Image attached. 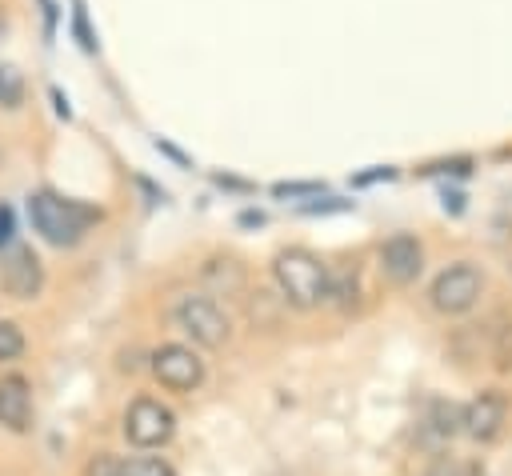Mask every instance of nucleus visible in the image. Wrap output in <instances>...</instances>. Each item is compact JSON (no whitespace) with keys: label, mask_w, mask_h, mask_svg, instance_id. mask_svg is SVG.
<instances>
[{"label":"nucleus","mask_w":512,"mask_h":476,"mask_svg":"<svg viewBox=\"0 0 512 476\" xmlns=\"http://www.w3.org/2000/svg\"><path fill=\"white\" fill-rule=\"evenodd\" d=\"M28 216H32V228L40 232V240H48L52 248H72L100 220V208L80 204V200H64L56 192H32Z\"/></svg>","instance_id":"obj_1"},{"label":"nucleus","mask_w":512,"mask_h":476,"mask_svg":"<svg viewBox=\"0 0 512 476\" xmlns=\"http://www.w3.org/2000/svg\"><path fill=\"white\" fill-rule=\"evenodd\" d=\"M272 276H276V288L284 292V300L292 308H316L332 292L328 264H320V256H312L308 248H284V252H276Z\"/></svg>","instance_id":"obj_2"},{"label":"nucleus","mask_w":512,"mask_h":476,"mask_svg":"<svg viewBox=\"0 0 512 476\" xmlns=\"http://www.w3.org/2000/svg\"><path fill=\"white\" fill-rule=\"evenodd\" d=\"M172 432H176V416L160 400L136 396L128 404V412H124V436H128V444H136V448H160V444L172 440Z\"/></svg>","instance_id":"obj_3"},{"label":"nucleus","mask_w":512,"mask_h":476,"mask_svg":"<svg viewBox=\"0 0 512 476\" xmlns=\"http://www.w3.org/2000/svg\"><path fill=\"white\" fill-rule=\"evenodd\" d=\"M480 288H484V276H480V268H472V264H452V268H444L436 280H432V308L436 312H444V316H460V312H468L476 300H480Z\"/></svg>","instance_id":"obj_4"},{"label":"nucleus","mask_w":512,"mask_h":476,"mask_svg":"<svg viewBox=\"0 0 512 476\" xmlns=\"http://www.w3.org/2000/svg\"><path fill=\"white\" fill-rule=\"evenodd\" d=\"M172 316H176V324H180L196 344H204V348H220V344L228 340V316H224L220 304L208 300V296H180L176 308H172Z\"/></svg>","instance_id":"obj_5"},{"label":"nucleus","mask_w":512,"mask_h":476,"mask_svg":"<svg viewBox=\"0 0 512 476\" xmlns=\"http://www.w3.org/2000/svg\"><path fill=\"white\" fill-rule=\"evenodd\" d=\"M0 288L12 300H36L44 288V264L28 244H8L0 252Z\"/></svg>","instance_id":"obj_6"},{"label":"nucleus","mask_w":512,"mask_h":476,"mask_svg":"<svg viewBox=\"0 0 512 476\" xmlns=\"http://www.w3.org/2000/svg\"><path fill=\"white\" fill-rule=\"evenodd\" d=\"M152 372L168 392H192L204 380V360L184 344H160L152 352Z\"/></svg>","instance_id":"obj_7"},{"label":"nucleus","mask_w":512,"mask_h":476,"mask_svg":"<svg viewBox=\"0 0 512 476\" xmlns=\"http://www.w3.org/2000/svg\"><path fill=\"white\" fill-rule=\"evenodd\" d=\"M464 436H472L476 444H492L504 424H508V396L500 388H484L464 404Z\"/></svg>","instance_id":"obj_8"},{"label":"nucleus","mask_w":512,"mask_h":476,"mask_svg":"<svg viewBox=\"0 0 512 476\" xmlns=\"http://www.w3.org/2000/svg\"><path fill=\"white\" fill-rule=\"evenodd\" d=\"M420 268H424V248H420L416 236L396 232V236H388V240L380 244V272H384V280H392V284H412V280L420 276Z\"/></svg>","instance_id":"obj_9"},{"label":"nucleus","mask_w":512,"mask_h":476,"mask_svg":"<svg viewBox=\"0 0 512 476\" xmlns=\"http://www.w3.org/2000/svg\"><path fill=\"white\" fill-rule=\"evenodd\" d=\"M0 424L8 432H28L32 428V384L20 372L0 376Z\"/></svg>","instance_id":"obj_10"},{"label":"nucleus","mask_w":512,"mask_h":476,"mask_svg":"<svg viewBox=\"0 0 512 476\" xmlns=\"http://www.w3.org/2000/svg\"><path fill=\"white\" fill-rule=\"evenodd\" d=\"M464 408H456V404H448V400H432V408H428V428L440 436V440H452L456 432H464Z\"/></svg>","instance_id":"obj_11"},{"label":"nucleus","mask_w":512,"mask_h":476,"mask_svg":"<svg viewBox=\"0 0 512 476\" xmlns=\"http://www.w3.org/2000/svg\"><path fill=\"white\" fill-rule=\"evenodd\" d=\"M24 104V76L12 64H0V108H20Z\"/></svg>","instance_id":"obj_12"},{"label":"nucleus","mask_w":512,"mask_h":476,"mask_svg":"<svg viewBox=\"0 0 512 476\" xmlns=\"http://www.w3.org/2000/svg\"><path fill=\"white\" fill-rule=\"evenodd\" d=\"M492 364L500 372H512V320H504L492 336Z\"/></svg>","instance_id":"obj_13"},{"label":"nucleus","mask_w":512,"mask_h":476,"mask_svg":"<svg viewBox=\"0 0 512 476\" xmlns=\"http://www.w3.org/2000/svg\"><path fill=\"white\" fill-rule=\"evenodd\" d=\"M72 32H76V40H80L84 52H96V32L88 28V8H84V0H72Z\"/></svg>","instance_id":"obj_14"},{"label":"nucleus","mask_w":512,"mask_h":476,"mask_svg":"<svg viewBox=\"0 0 512 476\" xmlns=\"http://www.w3.org/2000/svg\"><path fill=\"white\" fill-rule=\"evenodd\" d=\"M24 352V332L12 320H0V360H16Z\"/></svg>","instance_id":"obj_15"},{"label":"nucleus","mask_w":512,"mask_h":476,"mask_svg":"<svg viewBox=\"0 0 512 476\" xmlns=\"http://www.w3.org/2000/svg\"><path fill=\"white\" fill-rule=\"evenodd\" d=\"M428 476H484V468L476 460H448V456H440Z\"/></svg>","instance_id":"obj_16"},{"label":"nucleus","mask_w":512,"mask_h":476,"mask_svg":"<svg viewBox=\"0 0 512 476\" xmlns=\"http://www.w3.org/2000/svg\"><path fill=\"white\" fill-rule=\"evenodd\" d=\"M120 476H176V472H172V464H164V460L140 456V460H128Z\"/></svg>","instance_id":"obj_17"},{"label":"nucleus","mask_w":512,"mask_h":476,"mask_svg":"<svg viewBox=\"0 0 512 476\" xmlns=\"http://www.w3.org/2000/svg\"><path fill=\"white\" fill-rule=\"evenodd\" d=\"M124 472V464L112 456V452H100L92 464H88V476H120Z\"/></svg>","instance_id":"obj_18"},{"label":"nucleus","mask_w":512,"mask_h":476,"mask_svg":"<svg viewBox=\"0 0 512 476\" xmlns=\"http://www.w3.org/2000/svg\"><path fill=\"white\" fill-rule=\"evenodd\" d=\"M12 232H16L12 208H8V204H0V248H8V244H12Z\"/></svg>","instance_id":"obj_19"},{"label":"nucleus","mask_w":512,"mask_h":476,"mask_svg":"<svg viewBox=\"0 0 512 476\" xmlns=\"http://www.w3.org/2000/svg\"><path fill=\"white\" fill-rule=\"evenodd\" d=\"M276 196H304V192H320V184H276Z\"/></svg>","instance_id":"obj_20"},{"label":"nucleus","mask_w":512,"mask_h":476,"mask_svg":"<svg viewBox=\"0 0 512 476\" xmlns=\"http://www.w3.org/2000/svg\"><path fill=\"white\" fill-rule=\"evenodd\" d=\"M8 32V16H4V8H0V36Z\"/></svg>","instance_id":"obj_21"}]
</instances>
